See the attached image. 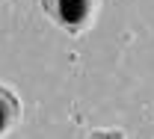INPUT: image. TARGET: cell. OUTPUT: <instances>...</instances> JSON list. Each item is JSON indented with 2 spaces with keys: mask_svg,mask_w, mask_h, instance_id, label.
<instances>
[{
  "mask_svg": "<svg viewBox=\"0 0 154 139\" xmlns=\"http://www.w3.org/2000/svg\"><path fill=\"white\" fill-rule=\"evenodd\" d=\"M92 6L95 0H42V9L48 12V18L71 36L86 30L92 18Z\"/></svg>",
  "mask_w": 154,
  "mask_h": 139,
  "instance_id": "cell-1",
  "label": "cell"
},
{
  "mask_svg": "<svg viewBox=\"0 0 154 139\" xmlns=\"http://www.w3.org/2000/svg\"><path fill=\"white\" fill-rule=\"evenodd\" d=\"M21 121V101L12 89L0 86V136L9 133L15 124Z\"/></svg>",
  "mask_w": 154,
  "mask_h": 139,
  "instance_id": "cell-2",
  "label": "cell"
}]
</instances>
